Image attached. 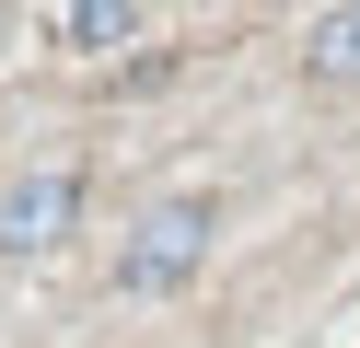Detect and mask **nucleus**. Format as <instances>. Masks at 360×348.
Returning <instances> with one entry per match:
<instances>
[{
	"label": "nucleus",
	"mask_w": 360,
	"mask_h": 348,
	"mask_svg": "<svg viewBox=\"0 0 360 348\" xmlns=\"http://www.w3.org/2000/svg\"><path fill=\"white\" fill-rule=\"evenodd\" d=\"M210 255V198H151L140 221H128V244H117V290H174V278Z\"/></svg>",
	"instance_id": "obj_1"
},
{
	"label": "nucleus",
	"mask_w": 360,
	"mask_h": 348,
	"mask_svg": "<svg viewBox=\"0 0 360 348\" xmlns=\"http://www.w3.org/2000/svg\"><path fill=\"white\" fill-rule=\"evenodd\" d=\"M70 221H82V174H58V162H47V174H24L12 198H0V255H47Z\"/></svg>",
	"instance_id": "obj_2"
},
{
	"label": "nucleus",
	"mask_w": 360,
	"mask_h": 348,
	"mask_svg": "<svg viewBox=\"0 0 360 348\" xmlns=\"http://www.w3.org/2000/svg\"><path fill=\"white\" fill-rule=\"evenodd\" d=\"M302 82L314 93H360V0H337V12L302 23Z\"/></svg>",
	"instance_id": "obj_3"
},
{
	"label": "nucleus",
	"mask_w": 360,
	"mask_h": 348,
	"mask_svg": "<svg viewBox=\"0 0 360 348\" xmlns=\"http://www.w3.org/2000/svg\"><path fill=\"white\" fill-rule=\"evenodd\" d=\"M140 0H70V46H117Z\"/></svg>",
	"instance_id": "obj_4"
}]
</instances>
